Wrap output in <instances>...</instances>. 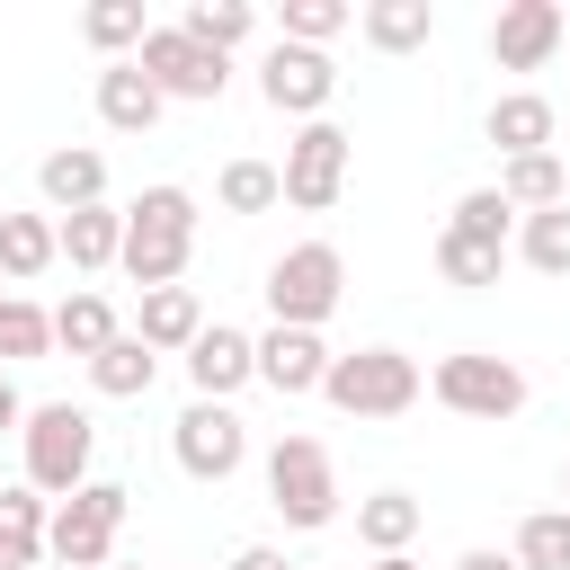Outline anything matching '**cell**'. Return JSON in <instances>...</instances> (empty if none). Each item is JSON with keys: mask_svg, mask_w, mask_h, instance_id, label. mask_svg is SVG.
I'll use <instances>...</instances> for the list:
<instances>
[{"mask_svg": "<svg viewBox=\"0 0 570 570\" xmlns=\"http://www.w3.org/2000/svg\"><path fill=\"white\" fill-rule=\"evenodd\" d=\"M187 249H196V196H187V187H142V196L125 205V249H116V267H125L142 294H160V285L187 276Z\"/></svg>", "mask_w": 570, "mask_h": 570, "instance_id": "1", "label": "cell"}, {"mask_svg": "<svg viewBox=\"0 0 570 570\" xmlns=\"http://www.w3.org/2000/svg\"><path fill=\"white\" fill-rule=\"evenodd\" d=\"M18 454H27V490L36 499H71L89 481V454H98V419L80 401H36L18 419Z\"/></svg>", "mask_w": 570, "mask_h": 570, "instance_id": "2", "label": "cell"}, {"mask_svg": "<svg viewBox=\"0 0 570 570\" xmlns=\"http://www.w3.org/2000/svg\"><path fill=\"white\" fill-rule=\"evenodd\" d=\"M419 392H428V374H419V356H401V347H347V356H330V374H321V401L347 410V419H401Z\"/></svg>", "mask_w": 570, "mask_h": 570, "instance_id": "3", "label": "cell"}, {"mask_svg": "<svg viewBox=\"0 0 570 570\" xmlns=\"http://www.w3.org/2000/svg\"><path fill=\"white\" fill-rule=\"evenodd\" d=\"M267 508H276L294 534H312V525L338 517V463H330L321 436H276V445H267Z\"/></svg>", "mask_w": 570, "mask_h": 570, "instance_id": "4", "label": "cell"}, {"mask_svg": "<svg viewBox=\"0 0 570 570\" xmlns=\"http://www.w3.org/2000/svg\"><path fill=\"white\" fill-rule=\"evenodd\" d=\"M338 294H347V258H338L330 240H294V249L267 267V312H276V330H321V321L338 312Z\"/></svg>", "mask_w": 570, "mask_h": 570, "instance_id": "5", "label": "cell"}, {"mask_svg": "<svg viewBox=\"0 0 570 570\" xmlns=\"http://www.w3.org/2000/svg\"><path fill=\"white\" fill-rule=\"evenodd\" d=\"M125 481H80L53 517H45V561H62V570H107V552H116V525H125Z\"/></svg>", "mask_w": 570, "mask_h": 570, "instance_id": "6", "label": "cell"}, {"mask_svg": "<svg viewBox=\"0 0 570 570\" xmlns=\"http://www.w3.org/2000/svg\"><path fill=\"white\" fill-rule=\"evenodd\" d=\"M428 392H436L454 419H517L534 383H525V365H508V356H490V347H463V356H436Z\"/></svg>", "mask_w": 570, "mask_h": 570, "instance_id": "7", "label": "cell"}, {"mask_svg": "<svg viewBox=\"0 0 570 570\" xmlns=\"http://www.w3.org/2000/svg\"><path fill=\"white\" fill-rule=\"evenodd\" d=\"M347 160H356V142H347L330 116H312V125L285 142V160H276V187H285V205H303V214H330V205L347 196Z\"/></svg>", "mask_w": 570, "mask_h": 570, "instance_id": "8", "label": "cell"}, {"mask_svg": "<svg viewBox=\"0 0 570 570\" xmlns=\"http://www.w3.org/2000/svg\"><path fill=\"white\" fill-rule=\"evenodd\" d=\"M134 71H142L160 98H196V107H214V98L232 89V53H205V45H187L178 27H142Z\"/></svg>", "mask_w": 570, "mask_h": 570, "instance_id": "9", "label": "cell"}, {"mask_svg": "<svg viewBox=\"0 0 570 570\" xmlns=\"http://www.w3.org/2000/svg\"><path fill=\"white\" fill-rule=\"evenodd\" d=\"M169 454H178L187 481H232L249 463V428H240L232 401H187L178 428H169Z\"/></svg>", "mask_w": 570, "mask_h": 570, "instance_id": "10", "label": "cell"}, {"mask_svg": "<svg viewBox=\"0 0 570 570\" xmlns=\"http://www.w3.org/2000/svg\"><path fill=\"white\" fill-rule=\"evenodd\" d=\"M258 98L276 107V116H321L330 98H338V62L330 53H312V45H267L258 53Z\"/></svg>", "mask_w": 570, "mask_h": 570, "instance_id": "11", "label": "cell"}, {"mask_svg": "<svg viewBox=\"0 0 570 570\" xmlns=\"http://www.w3.org/2000/svg\"><path fill=\"white\" fill-rule=\"evenodd\" d=\"M561 53V0H508L490 18V62L499 71H543Z\"/></svg>", "mask_w": 570, "mask_h": 570, "instance_id": "12", "label": "cell"}, {"mask_svg": "<svg viewBox=\"0 0 570 570\" xmlns=\"http://www.w3.org/2000/svg\"><path fill=\"white\" fill-rule=\"evenodd\" d=\"M187 383H196V401H232L240 383H258V338L232 321H205L187 347Z\"/></svg>", "mask_w": 570, "mask_h": 570, "instance_id": "13", "label": "cell"}, {"mask_svg": "<svg viewBox=\"0 0 570 570\" xmlns=\"http://www.w3.org/2000/svg\"><path fill=\"white\" fill-rule=\"evenodd\" d=\"M321 374H330L321 330H267V338H258V383H267V392L303 401V392H321Z\"/></svg>", "mask_w": 570, "mask_h": 570, "instance_id": "14", "label": "cell"}, {"mask_svg": "<svg viewBox=\"0 0 570 570\" xmlns=\"http://www.w3.org/2000/svg\"><path fill=\"white\" fill-rule=\"evenodd\" d=\"M481 134H490L508 160H525V151H552V134H561V107H552V98H534V89H508V98H490Z\"/></svg>", "mask_w": 570, "mask_h": 570, "instance_id": "15", "label": "cell"}, {"mask_svg": "<svg viewBox=\"0 0 570 570\" xmlns=\"http://www.w3.org/2000/svg\"><path fill=\"white\" fill-rule=\"evenodd\" d=\"M196 330H205V303H196L187 285H160V294H142V303H134V338H142L151 356H187V347H196Z\"/></svg>", "mask_w": 570, "mask_h": 570, "instance_id": "16", "label": "cell"}, {"mask_svg": "<svg viewBox=\"0 0 570 570\" xmlns=\"http://www.w3.org/2000/svg\"><path fill=\"white\" fill-rule=\"evenodd\" d=\"M160 107H169V98H160L134 62H107V71H98V125H107V134H151Z\"/></svg>", "mask_w": 570, "mask_h": 570, "instance_id": "17", "label": "cell"}, {"mask_svg": "<svg viewBox=\"0 0 570 570\" xmlns=\"http://www.w3.org/2000/svg\"><path fill=\"white\" fill-rule=\"evenodd\" d=\"M36 187H45V205H53V214H80V205H107V160H98V151H80V142H62V151H45V169H36Z\"/></svg>", "mask_w": 570, "mask_h": 570, "instance_id": "18", "label": "cell"}, {"mask_svg": "<svg viewBox=\"0 0 570 570\" xmlns=\"http://www.w3.org/2000/svg\"><path fill=\"white\" fill-rule=\"evenodd\" d=\"M151 374H160V356H151L134 330H116V338L89 356V392H98V401H142V392H151Z\"/></svg>", "mask_w": 570, "mask_h": 570, "instance_id": "19", "label": "cell"}, {"mask_svg": "<svg viewBox=\"0 0 570 570\" xmlns=\"http://www.w3.org/2000/svg\"><path fill=\"white\" fill-rule=\"evenodd\" d=\"M356 36H365L374 53H419V45L436 36V9H428V0H365V9H356Z\"/></svg>", "mask_w": 570, "mask_h": 570, "instance_id": "20", "label": "cell"}, {"mask_svg": "<svg viewBox=\"0 0 570 570\" xmlns=\"http://www.w3.org/2000/svg\"><path fill=\"white\" fill-rule=\"evenodd\" d=\"M53 249H62L71 267H116V249H125V214H116V205H80V214L53 223Z\"/></svg>", "mask_w": 570, "mask_h": 570, "instance_id": "21", "label": "cell"}, {"mask_svg": "<svg viewBox=\"0 0 570 570\" xmlns=\"http://www.w3.org/2000/svg\"><path fill=\"white\" fill-rule=\"evenodd\" d=\"M45 499L18 481V490H0V570H45Z\"/></svg>", "mask_w": 570, "mask_h": 570, "instance_id": "22", "label": "cell"}, {"mask_svg": "<svg viewBox=\"0 0 570 570\" xmlns=\"http://www.w3.org/2000/svg\"><path fill=\"white\" fill-rule=\"evenodd\" d=\"M499 196H508V214L570 205V169H561V151H525V160H508V169H499Z\"/></svg>", "mask_w": 570, "mask_h": 570, "instance_id": "23", "label": "cell"}, {"mask_svg": "<svg viewBox=\"0 0 570 570\" xmlns=\"http://www.w3.org/2000/svg\"><path fill=\"white\" fill-rule=\"evenodd\" d=\"M419 499L410 490H374V499H356V543L383 561V552H410V534H419Z\"/></svg>", "mask_w": 570, "mask_h": 570, "instance_id": "24", "label": "cell"}, {"mask_svg": "<svg viewBox=\"0 0 570 570\" xmlns=\"http://www.w3.org/2000/svg\"><path fill=\"white\" fill-rule=\"evenodd\" d=\"M62 249H53V214H0V276L9 285H27V276H45Z\"/></svg>", "mask_w": 570, "mask_h": 570, "instance_id": "25", "label": "cell"}, {"mask_svg": "<svg viewBox=\"0 0 570 570\" xmlns=\"http://www.w3.org/2000/svg\"><path fill=\"white\" fill-rule=\"evenodd\" d=\"M178 36H187V45H205V53H232V45H249V36H258V9H249V0H187Z\"/></svg>", "mask_w": 570, "mask_h": 570, "instance_id": "26", "label": "cell"}, {"mask_svg": "<svg viewBox=\"0 0 570 570\" xmlns=\"http://www.w3.org/2000/svg\"><path fill=\"white\" fill-rule=\"evenodd\" d=\"M107 338H116V303H107V294H71V303H53V347L98 356Z\"/></svg>", "mask_w": 570, "mask_h": 570, "instance_id": "27", "label": "cell"}, {"mask_svg": "<svg viewBox=\"0 0 570 570\" xmlns=\"http://www.w3.org/2000/svg\"><path fill=\"white\" fill-rule=\"evenodd\" d=\"M517 249L534 276H570V205H543V214H517Z\"/></svg>", "mask_w": 570, "mask_h": 570, "instance_id": "28", "label": "cell"}, {"mask_svg": "<svg viewBox=\"0 0 570 570\" xmlns=\"http://www.w3.org/2000/svg\"><path fill=\"white\" fill-rule=\"evenodd\" d=\"M45 347H53V312L27 303V294H0V374L27 365V356H45Z\"/></svg>", "mask_w": 570, "mask_h": 570, "instance_id": "29", "label": "cell"}, {"mask_svg": "<svg viewBox=\"0 0 570 570\" xmlns=\"http://www.w3.org/2000/svg\"><path fill=\"white\" fill-rule=\"evenodd\" d=\"M347 18H356L347 0H285V9H276V45H312V53H330V36H338Z\"/></svg>", "mask_w": 570, "mask_h": 570, "instance_id": "30", "label": "cell"}, {"mask_svg": "<svg viewBox=\"0 0 570 570\" xmlns=\"http://www.w3.org/2000/svg\"><path fill=\"white\" fill-rule=\"evenodd\" d=\"M214 196H223V214H267V205H285V187H276V160H223Z\"/></svg>", "mask_w": 570, "mask_h": 570, "instance_id": "31", "label": "cell"}, {"mask_svg": "<svg viewBox=\"0 0 570 570\" xmlns=\"http://www.w3.org/2000/svg\"><path fill=\"white\" fill-rule=\"evenodd\" d=\"M517 570H570V508H534L517 525Z\"/></svg>", "mask_w": 570, "mask_h": 570, "instance_id": "32", "label": "cell"}, {"mask_svg": "<svg viewBox=\"0 0 570 570\" xmlns=\"http://www.w3.org/2000/svg\"><path fill=\"white\" fill-rule=\"evenodd\" d=\"M445 232H463V240H481V249H508L517 214H508V196H499V187H472V196L454 205V223H445Z\"/></svg>", "mask_w": 570, "mask_h": 570, "instance_id": "33", "label": "cell"}, {"mask_svg": "<svg viewBox=\"0 0 570 570\" xmlns=\"http://www.w3.org/2000/svg\"><path fill=\"white\" fill-rule=\"evenodd\" d=\"M80 36H89L98 53L142 45V0H89V9H80Z\"/></svg>", "mask_w": 570, "mask_h": 570, "instance_id": "34", "label": "cell"}, {"mask_svg": "<svg viewBox=\"0 0 570 570\" xmlns=\"http://www.w3.org/2000/svg\"><path fill=\"white\" fill-rule=\"evenodd\" d=\"M499 258H508V249H481V240H463V232H436V276H445V285H499Z\"/></svg>", "mask_w": 570, "mask_h": 570, "instance_id": "35", "label": "cell"}, {"mask_svg": "<svg viewBox=\"0 0 570 570\" xmlns=\"http://www.w3.org/2000/svg\"><path fill=\"white\" fill-rule=\"evenodd\" d=\"M232 570H294V561H285L276 543H240V552H232Z\"/></svg>", "mask_w": 570, "mask_h": 570, "instance_id": "36", "label": "cell"}, {"mask_svg": "<svg viewBox=\"0 0 570 570\" xmlns=\"http://www.w3.org/2000/svg\"><path fill=\"white\" fill-rule=\"evenodd\" d=\"M454 570H517V552H490V543H472V552H463Z\"/></svg>", "mask_w": 570, "mask_h": 570, "instance_id": "37", "label": "cell"}, {"mask_svg": "<svg viewBox=\"0 0 570 570\" xmlns=\"http://www.w3.org/2000/svg\"><path fill=\"white\" fill-rule=\"evenodd\" d=\"M18 419H27V401H18V383L0 374V436H18Z\"/></svg>", "mask_w": 570, "mask_h": 570, "instance_id": "38", "label": "cell"}, {"mask_svg": "<svg viewBox=\"0 0 570 570\" xmlns=\"http://www.w3.org/2000/svg\"><path fill=\"white\" fill-rule=\"evenodd\" d=\"M365 570H419V561H410V552H383V561H365Z\"/></svg>", "mask_w": 570, "mask_h": 570, "instance_id": "39", "label": "cell"}, {"mask_svg": "<svg viewBox=\"0 0 570 570\" xmlns=\"http://www.w3.org/2000/svg\"><path fill=\"white\" fill-rule=\"evenodd\" d=\"M561 53H570V9H561Z\"/></svg>", "mask_w": 570, "mask_h": 570, "instance_id": "40", "label": "cell"}, {"mask_svg": "<svg viewBox=\"0 0 570 570\" xmlns=\"http://www.w3.org/2000/svg\"><path fill=\"white\" fill-rule=\"evenodd\" d=\"M561 499H570V463H561Z\"/></svg>", "mask_w": 570, "mask_h": 570, "instance_id": "41", "label": "cell"}, {"mask_svg": "<svg viewBox=\"0 0 570 570\" xmlns=\"http://www.w3.org/2000/svg\"><path fill=\"white\" fill-rule=\"evenodd\" d=\"M45 570H62V561H45Z\"/></svg>", "mask_w": 570, "mask_h": 570, "instance_id": "42", "label": "cell"}, {"mask_svg": "<svg viewBox=\"0 0 570 570\" xmlns=\"http://www.w3.org/2000/svg\"><path fill=\"white\" fill-rule=\"evenodd\" d=\"M134 570H142V561H134Z\"/></svg>", "mask_w": 570, "mask_h": 570, "instance_id": "43", "label": "cell"}]
</instances>
